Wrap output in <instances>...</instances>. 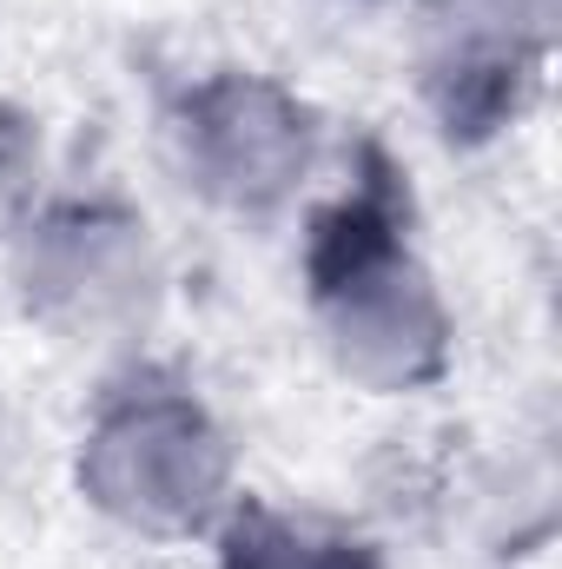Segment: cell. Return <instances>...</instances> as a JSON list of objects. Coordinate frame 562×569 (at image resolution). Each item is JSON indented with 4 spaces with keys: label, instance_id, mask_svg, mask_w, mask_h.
Masks as SVG:
<instances>
[{
    "label": "cell",
    "instance_id": "obj_5",
    "mask_svg": "<svg viewBox=\"0 0 562 569\" xmlns=\"http://www.w3.org/2000/svg\"><path fill=\"white\" fill-rule=\"evenodd\" d=\"M219 569H384L371 543L304 530L265 503H239L219 537Z\"/></svg>",
    "mask_w": 562,
    "mask_h": 569
},
{
    "label": "cell",
    "instance_id": "obj_4",
    "mask_svg": "<svg viewBox=\"0 0 562 569\" xmlns=\"http://www.w3.org/2000/svg\"><path fill=\"white\" fill-rule=\"evenodd\" d=\"M13 279L20 298L40 325L73 331V338H100L113 325H133L152 298V246H145V219L120 206H47L40 219L20 226L13 246Z\"/></svg>",
    "mask_w": 562,
    "mask_h": 569
},
{
    "label": "cell",
    "instance_id": "obj_2",
    "mask_svg": "<svg viewBox=\"0 0 562 569\" xmlns=\"http://www.w3.org/2000/svg\"><path fill=\"white\" fill-rule=\"evenodd\" d=\"M80 490L145 537H192L225 510L232 450L172 378H127L100 398L80 443Z\"/></svg>",
    "mask_w": 562,
    "mask_h": 569
},
{
    "label": "cell",
    "instance_id": "obj_1",
    "mask_svg": "<svg viewBox=\"0 0 562 569\" xmlns=\"http://www.w3.org/2000/svg\"><path fill=\"white\" fill-rule=\"evenodd\" d=\"M304 279L338 371H351L358 385L411 391L443 371V305L404 246L384 166L311 226Z\"/></svg>",
    "mask_w": 562,
    "mask_h": 569
},
{
    "label": "cell",
    "instance_id": "obj_6",
    "mask_svg": "<svg viewBox=\"0 0 562 569\" xmlns=\"http://www.w3.org/2000/svg\"><path fill=\"white\" fill-rule=\"evenodd\" d=\"M33 166H40V133H33V120L13 113V107H0V226L20 212Z\"/></svg>",
    "mask_w": 562,
    "mask_h": 569
},
{
    "label": "cell",
    "instance_id": "obj_3",
    "mask_svg": "<svg viewBox=\"0 0 562 569\" xmlns=\"http://www.w3.org/2000/svg\"><path fill=\"white\" fill-rule=\"evenodd\" d=\"M165 140L192 192L232 212H272L311 166V113L259 73H212L179 93Z\"/></svg>",
    "mask_w": 562,
    "mask_h": 569
}]
</instances>
